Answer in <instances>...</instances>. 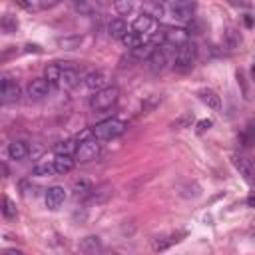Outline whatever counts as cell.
Returning <instances> with one entry per match:
<instances>
[{
	"label": "cell",
	"mask_w": 255,
	"mask_h": 255,
	"mask_svg": "<svg viewBox=\"0 0 255 255\" xmlns=\"http://www.w3.org/2000/svg\"><path fill=\"white\" fill-rule=\"evenodd\" d=\"M197 60V44L187 40L185 44H181L177 50H175V56H173V68L177 72H189L193 68Z\"/></svg>",
	"instance_id": "obj_1"
},
{
	"label": "cell",
	"mask_w": 255,
	"mask_h": 255,
	"mask_svg": "<svg viewBox=\"0 0 255 255\" xmlns=\"http://www.w3.org/2000/svg\"><path fill=\"white\" fill-rule=\"evenodd\" d=\"M92 131H94V135H96L100 141H110V139L120 137V135L126 131V124H124L122 120H118V118H108V120L96 124V126L92 128Z\"/></svg>",
	"instance_id": "obj_2"
},
{
	"label": "cell",
	"mask_w": 255,
	"mask_h": 255,
	"mask_svg": "<svg viewBox=\"0 0 255 255\" xmlns=\"http://www.w3.org/2000/svg\"><path fill=\"white\" fill-rule=\"evenodd\" d=\"M120 98V90L116 86H106L98 92H94V96L90 98V108L94 112H104V110H110Z\"/></svg>",
	"instance_id": "obj_3"
},
{
	"label": "cell",
	"mask_w": 255,
	"mask_h": 255,
	"mask_svg": "<svg viewBox=\"0 0 255 255\" xmlns=\"http://www.w3.org/2000/svg\"><path fill=\"white\" fill-rule=\"evenodd\" d=\"M98 155H100V139L96 135H90V137L78 141V149L74 155L78 163H88V161L96 159Z\"/></svg>",
	"instance_id": "obj_4"
},
{
	"label": "cell",
	"mask_w": 255,
	"mask_h": 255,
	"mask_svg": "<svg viewBox=\"0 0 255 255\" xmlns=\"http://www.w3.org/2000/svg\"><path fill=\"white\" fill-rule=\"evenodd\" d=\"M193 12H195V0H171L169 2V14L175 22L191 20Z\"/></svg>",
	"instance_id": "obj_5"
},
{
	"label": "cell",
	"mask_w": 255,
	"mask_h": 255,
	"mask_svg": "<svg viewBox=\"0 0 255 255\" xmlns=\"http://www.w3.org/2000/svg\"><path fill=\"white\" fill-rule=\"evenodd\" d=\"M131 30L137 32V34H149V36H151V34L157 30V22H155V18H153L149 12H141V14H137V16L133 18Z\"/></svg>",
	"instance_id": "obj_6"
},
{
	"label": "cell",
	"mask_w": 255,
	"mask_h": 255,
	"mask_svg": "<svg viewBox=\"0 0 255 255\" xmlns=\"http://www.w3.org/2000/svg\"><path fill=\"white\" fill-rule=\"evenodd\" d=\"M231 163H233V167L239 171V175H243V179H245L247 183L255 185V169H253V165L249 163V159H245V157L239 155V153H233V155H231Z\"/></svg>",
	"instance_id": "obj_7"
},
{
	"label": "cell",
	"mask_w": 255,
	"mask_h": 255,
	"mask_svg": "<svg viewBox=\"0 0 255 255\" xmlns=\"http://www.w3.org/2000/svg\"><path fill=\"white\" fill-rule=\"evenodd\" d=\"M0 96H2V102L4 104H12V102H18L20 100L22 90H20V86L14 80L4 78L2 80V86H0Z\"/></svg>",
	"instance_id": "obj_8"
},
{
	"label": "cell",
	"mask_w": 255,
	"mask_h": 255,
	"mask_svg": "<svg viewBox=\"0 0 255 255\" xmlns=\"http://www.w3.org/2000/svg\"><path fill=\"white\" fill-rule=\"evenodd\" d=\"M187 40H189V32L187 30H183V28H167L165 30V44L163 46H169V48L177 50Z\"/></svg>",
	"instance_id": "obj_9"
},
{
	"label": "cell",
	"mask_w": 255,
	"mask_h": 255,
	"mask_svg": "<svg viewBox=\"0 0 255 255\" xmlns=\"http://www.w3.org/2000/svg\"><path fill=\"white\" fill-rule=\"evenodd\" d=\"M50 88H52V86L48 84V80H46V78H34V80L28 84L26 92H28L30 100H42V98H46V96H48Z\"/></svg>",
	"instance_id": "obj_10"
},
{
	"label": "cell",
	"mask_w": 255,
	"mask_h": 255,
	"mask_svg": "<svg viewBox=\"0 0 255 255\" xmlns=\"http://www.w3.org/2000/svg\"><path fill=\"white\" fill-rule=\"evenodd\" d=\"M84 84H86V88L92 90V92H98V90L110 86V84H108V74L102 72V70H94V72L86 74V76H84Z\"/></svg>",
	"instance_id": "obj_11"
},
{
	"label": "cell",
	"mask_w": 255,
	"mask_h": 255,
	"mask_svg": "<svg viewBox=\"0 0 255 255\" xmlns=\"http://www.w3.org/2000/svg\"><path fill=\"white\" fill-rule=\"evenodd\" d=\"M44 199H46V207L48 209H58L66 199V189L62 185H52V187L46 189V197Z\"/></svg>",
	"instance_id": "obj_12"
},
{
	"label": "cell",
	"mask_w": 255,
	"mask_h": 255,
	"mask_svg": "<svg viewBox=\"0 0 255 255\" xmlns=\"http://www.w3.org/2000/svg\"><path fill=\"white\" fill-rule=\"evenodd\" d=\"M153 52H155V46L151 42H143V44H139L135 48H129V58L133 62H147Z\"/></svg>",
	"instance_id": "obj_13"
},
{
	"label": "cell",
	"mask_w": 255,
	"mask_h": 255,
	"mask_svg": "<svg viewBox=\"0 0 255 255\" xmlns=\"http://www.w3.org/2000/svg\"><path fill=\"white\" fill-rule=\"evenodd\" d=\"M147 62H149V68H151V72H153V74L163 72V70H165V66H167V52L163 50V46L155 48V52L151 54V58H149Z\"/></svg>",
	"instance_id": "obj_14"
},
{
	"label": "cell",
	"mask_w": 255,
	"mask_h": 255,
	"mask_svg": "<svg viewBox=\"0 0 255 255\" xmlns=\"http://www.w3.org/2000/svg\"><path fill=\"white\" fill-rule=\"evenodd\" d=\"M80 84V74L74 70V68H70V66H62V76H60V88H64V90H72V88H76Z\"/></svg>",
	"instance_id": "obj_15"
},
{
	"label": "cell",
	"mask_w": 255,
	"mask_h": 255,
	"mask_svg": "<svg viewBox=\"0 0 255 255\" xmlns=\"http://www.w3.org/2000/svg\"><path fill=\"white\" fill-rule=\"evenodd\" d=\"M197 98H199L209 110H219V108H221V98H219L217 92H213L211 88H201V90H197Z\"/></svg>",
	"instance_id": "obj_16"
},
{
	"label": "cell",
	"mask_w": 255,
	"mask_h": 255,
	"mask_svg": "<svg viewBox=\"0 0 255 255\" xmlns=\"http://www.w3.org/2000/svg\"><path fill=\"white\" fill-rule=\"evenodd\" d=\"M241 42H243L241 32H239L235 26H227L225 32H223V46H225L227 50H235V48L241 46Z\"/></svg>",
	"instance_id": "obj_17"
},
{
	"label": "cell",
	"mask_w": 255,
	"mask_h": 255,
	"mask_svg": "<svg viewBox=\"0 0 255 255\" xmlns=\"http://www.w3.org/2000/svg\"><path fill=\"white\" fill-rule=\"evenodd\" d=\"M78 249H80L82 253H88V255L98 253V251H102V239H100L98 235H86L84 239H80Z\"/></svg>",
	"instance_id": "obj_18"
},
{
	"label": "cell",
	"mask_w": 255,
	"mask_h": 255,
	"mask_svg": "<svg viewBox=\"0 0 255 255\" xmlns=\"http://www.w3.org/2000/svg\"><path fill=\"white\" fill-rule=\"evenodd\" d=\"M28 151H30V149H28V143L22 141V139H14V141L8 143V157L14 159V161L24 159V157L28 155Z\"/></svg>",
	"instance_id": "obj_19"
},
{
	"label": "cell",
	"mask_w": 255,
	"mask_h": 255,
	"mask_svg": "<svg viewBox=\"0 0 255 255\" xmlns=\"http://www.w3.org/2000/svg\"><path fill=\"white\" fill-rule=\"evenodd\" d=\"M74 165H76V157L74 155H56L54 157V169L60 175L70 173L74 169Z\"/></svg>",
	"instance_id": "obj_20"
},
{
	"label": "cell",
	"mask_w": 255,
	"mask_h": 255,
	"mask_svg": "<svg viewBox=\"0 0 255 255\" xmlns=\"http://www.w3.org/2000/svg\"><path fill=\"white\" fill-rule=\"evenodd\" d=\"M126 32H128V24H126L122 18H114V20H110V24H108V34H110V38L122 40Z\"/></svg>",
	"instance_id": "obj_21"
},
{
	"label": "cell",
	"mask_w": 255,
	"mask_h": 255,
	"mask_svg": "<svg viewBox=\"0 0 255 255\" xmlns=\"http://www.w3.org/2000/svg\"><path fill=\"white\" fill-rule=\"evenodd\" d=\"M137 4L139 0H114V8L122 16H131L137 10Z\"/></svg>",
	"instance_id": "obj_22"
},
{
	"label": "cell",
	"mask_w": 255,
	"mask_h": 255,
	"mask_svg": "<svg viewBox=\"0 0 255 255\" xmlns=\"http://www.w3.org/2000/svg\"><path fill=\"white\" fill-rule=\"evenodd\" d=\"M60 76H62V66H58V64H50V66H46V70H44V78L48 80V84H50L52 88H60Z\"/></svg>",
	"instance_id": "obj_23"
},
{
	"label": "cell",
	"mask_w": 255,
	"mask_h": 255,
	"mask_svg": "<svg viewBox=\"0 0 255 255\" xmlns=\"http://www.w3.org/2000/svg\"><path fill=\"white\" fill-rule=\"evenodd\" d=\"M76 149H78V139H64L54 145L56 155H76Z\"/></svg>",
	"instance_id": "obj_24"
},
{
	"label": "cell",
	"mask_w": 255,
	"mask_h": 255,
	"mask_svg": "<svg viewBox=\"0 0 255 255\" xmlns=\"http://www.w3.org/2000/svg\"><path fill=\"white\" fill-rule=\"evenodd\" d=\"M239 141H241L243 147H251V145L255 143V124H253V122L247 124L245 129L239 133Z\"/></svg>",
	"instance_id": "obj_25"
},
{
	"label": "cell",
	"mask_w": 255,
	"mask_h": 255,
	"mask_svg": "<svg viewBox=\"0 0 255 255\" xmlns=\"http://www.w3.org/2000/svg\"><path fill=\"white\" fill-rule=\"evenodd\" d=\"M70 4H72V10L78 14H92L96 8L94 0H70Z\"/></svg>",
	"instance_id": "obj_26"
},
{
	"label": "cell",
	"mask_w": 255,
	"mask_h": 255,
	"mask_svg": "<svg viewBox=\"0 0 255 255\" xmlns=\"http://www.w3.org/2000/svg\"><path fill=\"white\" fill-rule=\"evenodd\" d=\"M2 215L6 217V219H16L18 217V209H16V203L8 197V195H4L2 197Z\"/></svg>",
	"instance_id": "obj_27"
},
{
	"label": "cell",
	"mask_w": 255,
	"mask_h": 255,
	"mask_svg": "<svg viewBox=\"0 0 255 255\" xmlns=\"http://www.w3.org/2000/svg\"><path fill=\"white\" fill-rule=\"evenodd\" d=\"M0 28H2L4 34H14V32L18 30V20H16V16L4 14L2 20H0Z\"/></svg>",
	"instance_id": "obj_28"
},
{
	"label": "cell",
	"mask_w": 255,
	"mask_h": 255,
	"mask_svg": "<svg viewBox=\"0 0 255 255\" xmlns=\"http://www.w3.org/2000/svg\"><path fill=\"white\" fill-rule=\"evenodd\" d=\"M122 42H124V46H128V48H135V46L143 44L145 40H143V34H137V32H133V30H128V32L124 34Z\"/></svg>",
	"instance_id": "obj_29"
},
{
	"label": "cell",
	"mask_w": 255,
	"mask_h": 255,
	"mask_svg": "<svg viewBox=\"0 0 255 255\" xmlns=\"http://www.w3.org/2000/svg\"><path fill=\"white\" fill-rule=\"evenodd\" d=\"M56 169H54V161L48 163V161H42V163H36L32 167V175H38V177H46V175H54Z\"/></svg>",
	"instance_id": "obj_30"
},
{
	"label": "cell",
	"mask_w": 255,
	"mask_h": 255,
	"mask_svg": "<svg viewBox=\"0 0 255 255\" xmlns=\"http://www.w3.org/2000/svg\"><path fill=\"white\" fill-rule=\"evenodd\" d=\"M179 239L175 237V235H171V237H157V239H153V245H151V249L153 251H165V249H169L173 243H177Z\"/></svg>",
	"instance_id": "obj_31"
},
{
	"label": "cell",
	"mask_w": 255,
	"mask_h": 255,
	"mask_svg": "<svg viewBox=\"0 0 255 255\" xmlns=\"http://www.w3.org/2000/svg\"><path fill=\"white\" fill-rule=\"evenodd\" d=\"M191 124H193V114H181L175 122H171V128L173 129H183V128H191Z\"/></svg>",
	"instance_id": "obj_32"
},
{
	"label": "cell",
	"mask_w": 255,
	"mask_h": 255,
	"mask_svg": "<svg viewBox=\"0 0 255 255\" xmlns=\"http://www.w3.org/2000/svg\"><path fill=\"white\" fill-rule=\"evenodd\" d=\"M181 195L183 197H199L201 195V187L195 181H187L185 187H181Z\"/></svg>",
	"instance_id": "obj_33"
},
{
	"label": "cell",
	"mask_w": 255,
	"mask_h": 255,
	"mask_svg": "<svg viewBox=\"0 0 255 255\" xmlns=\"http://www.w3.org/2000/svg\"><path fill=\"white\" fill-rule=\"evenodd\" d=\"M72 187H74L76 195H80V193L84 195V193H90V191H92V183H90L88 179H84V177H82V179H76Z\"/></svg>",
	"instance_id": "obj_34"
},
{
	"label": "cell",
	"mask_w": 255,
	"mask_h": 255,
	"mask_svg": "<svg viewBox=\"0 0 255 255\" xmlns=\"http://www.w3.org/2000/svg\"><path fill=\"white\" fill-rule=\"evenodd\" d=\"M80 42V38H64V40H60L58 44L60 46H64V50H74V46Z\"/></svg>",
	"instance_id": "obj_35"
},
{
	"label": "cell",
	"mask_w": 255,
	"mask_h": 255,
	"mask_svg": "<svg viewBox=\"0 0 255 255\" xmlns=\"http://www.w3.org/2000/svg\"><path fill=\"white\" fill-rule=\"evenodd\" d=\"M28 183H30V181H22V183H20L22 193H24L26 197H30V195L34 197V195H36V191H34V189H36V185H28Z\"/></svg>",
	"instance_id": "obj_36"
},
{
	"label": "cell",
	"mask_w": 255,
	"mask_h": 255,
	"mask_svg": "<svg viewBox=\"0 0 255 255\" xmlns=\"http://www.w3.org/2000/svg\"><path fill=\"white\" fill-rule=\"evenodd\" d=\"M237 82H239V84H241V88H243V98H245V100H249V92H247V86H245V76H243V72H241V70L237 72Z\"/></svg>",
	"instance_id": "obj_37"
},
{
	"label": "cell",
	"mask_w": 255,
	"mask_h": 255,
	"mask_svg": "<svg viewBox=\"0 0 255 255\" xmlns=\"http://www.w3.org/2000/svg\"><path fill=\"white\" fill-rule=\"evenodd\" d=\"M211 120H201V122H197V133H203L205 129H209L211 128Z\"/></svg>",
	"instance_id": "obj_38"
},
{
	"label": "cell",
	"mask_w": 255,
	"mask_h": 255,
	"mask_svg": "<svg viewBox=\"0 0 255 255\" xmlns=\"http://www.w3.org/2000/svg\"><path fill=\"white\" fill-rule=\"evenodd\" d=\"M14 4L20 6V8H24V10H32V8H34L32 0H14Z\"/></svg>",
	"instance_id": "obj_39"
},
{
	"label": "cell",
	"mask_w": 255,
	"mask_h": 255,
	"mask_svg": "<svg viewBox=\"0 0 255 255\" xmlns=\"http://www.w3.org/2000/svg\"><path fill=\"white\" fill-rule=\"evenodd\" d=\"M24 50H26V52H36V54H40V52H42V48H40L38 44H26V46H24Z\"/></svg>",
	"instance_id": "obj_40"
},
{
	"label": "cell",
	"mask_w": 255,
	"mask_h": 255,
	"mask_svg": "<svg viewBox=\"0 0 255 255\" xmlns=\"http://www.w3.org/2000/svg\"><path fill=\"white\" fill-rule=\"evenodd\" d=\"M149 2H151V6H159V8H165L169 4V0H149Z\"/></svg>",
	"instance_id": "obj_41"
},
{
	"label": "cell",
	"mask_w": 255,
	"mask_h": 255,
	"mask_svg": "<svg viewBox=\"0 0 255 255\" xmlns=\"http://www.w3.org/2000/svg\"><path fill=\"white\" fill-rule=\"evenodd\" d=\"M4 253L6 255H22V251H18V249H4Z\"/></svg>",
	"instance_id": "obj_42"
},
{
	"label": "cell",
	"mask_w": 255,
	"mask_h": 255,
	"mask_svg": "<svg viewBox=\"0 0 255 255\" xmlns=\"http://www.w3.org/2000/svg\"><path fill=\"white\" fill-rule=\"evenodd\" d=\"M247 205H249V207H255V193H251V195L247 197Z\"/></svg>",
	"instance_id": "obj_43"
},
{
	"label": "cell",
	"mask_w": 255,
	"mask_h": 255,
	"mask_svg": "<svg viewBox=\"0 0 255 255\" xmlns=\"http://www.w3.org/2000/svg\"><path fill=\"white\" fill-rule=\"evenodd\" d=\"M2 173H4V177H8V167H6V163H2Z\"/></svg>",
	"instance_id": "obj_44"
},
{
	"label": "cell",
	"mask_w": 255,
	"mask_h": 255,
	"mask_svg": "<svg viewBox=\"0 0 255 255\" xmlns=\"http://www.w3.org/2000/svg\"><path fill=\"white\" fill-rule=\"evenodd\" d=\"M251 78L255 80V60H253V66H251Z\"/></svg>",
	"instance_id": "obj_45"
}]
</instances>
